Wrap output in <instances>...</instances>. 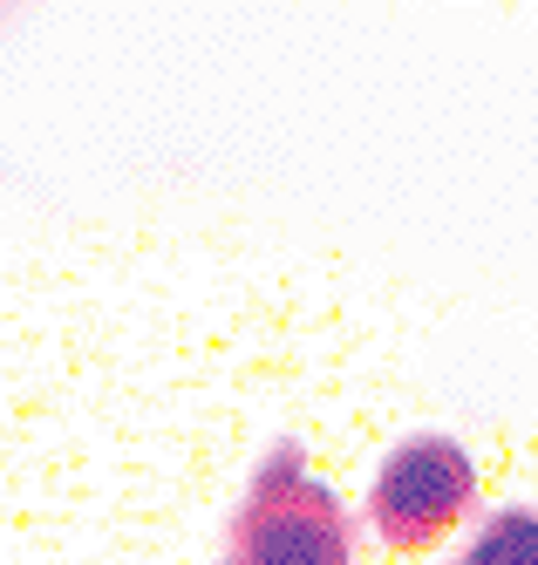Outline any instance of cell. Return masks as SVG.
Here are the masks:
<instances>
[{"instance_id":"6da1fadb","label":"cell","mask_w":538,"mask_h":565,"mask_svg":"<svg viewBox=\"0 0 538 565\" xmlns=\"http://www.w3.org/2000/svg\"><path fill=\"white\" fill-rule=\"evenodd\" d=\"M232 558L239 565H355V524L335 483H320L300 457V443L253 470L239 518H232Z\"/></svg>"},{"instance_id":"7a4b0ae2","label":"cell","mask_w":538,"mask_h":565,"mask_svg":"<svg viewBox=\"0 0 538 565\" xmlns=\"http://www.w3.org/2000/svg\"><path fill=\"white\" fill-rule=\"evenodd\" d=\"M477 511V457L443 429H416L368 477V524L395 552H430Z\"/></svg>"},{"instance_id":"277c9868","label":"cell","mask_w":538,"mask_h":565,"mask_svg":"<svg viewBox=\"0 0 538 565\" xmlns=\"http://www.w3.org/2000/svg\"><path fill=\"white\" fill-rule=\"evenodd\" d=\"M225 565H239V558H225Z\"/></svg>"},{"instance_id":"3957f363","label":"cell","mask_w":538,"mask_h":565,"mask_svg":"<svg viewBox=\"0 0 538 565\" xmlns=\"http://www.w3.org/2000/svg\"><path fill=\"white\" fill-rule=\"evenodd\" d=\"M457 565H538V511L531 504H498L484 511Z\"/></svg>"}]
</instances>
